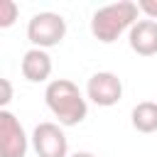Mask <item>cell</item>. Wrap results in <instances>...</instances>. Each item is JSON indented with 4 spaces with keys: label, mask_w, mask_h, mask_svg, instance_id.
Listing matches in <instances>:
<instances>
[{
    "label": "cell",
    "mask_w": 157,
    "mask_h": 157,
    "mask_svg": "<svg viewBox=\"0 0 157 157\" xmlns=\"http://www.w3.org/2000/svg\"><path fill=\"white\" fill-rule=\"evenodd\" d=\"M44 103L52 110V115L59 120V125H64V128L78 125L86 118V113H88L83 93L69 78H54V81H49L47 88H44Z\"/></svg>",
    "instance_id": "obj_1"
},
{
    "label": "cell",
    "mask_w": 157,
    "mask_h": 157,
    "mask_svg": "<svg viewBox=\"0 0 157 157\" xmlns=\"http://www.w3.org/2000/svg\"><path fill=\"white\" fill-rule=\"evenodd\" d=\"M137 12H140V7L132 0H120V2L105 5V7L96 10L91 17V34L103 44H113L125 29L128 32L132 29V25L137 22Z\"/></svg>",
    "instance_id": "obj_2"
},
{
    "label": "cell",
    "mask_w": 157,
    "mask_h": 157,
    "mask_svg": "<svg viewBox=\"0 0 157 157\" xmlns=\"http://www.w3.org/2000/svg\"><path fill=\"white\" fill-rule=\"evenodd\" d=\"M64 37H66V20L59 12H49V10L37 12L27 22V39L37 49L56 47V44H61Z\"/></svg>",
    "instance_id": "obj_3"
},
{
    "label": "cell",
    "mask_w": 157,
    "mask_h": 157,
    "mask_svg": "<svg viewBox=\"0 0 157 157\" xmlns=\"http://www.w3.org/2000/svg\"><path fill=\"white\" fill-rule=\"evenodd\" d=\"M29 140L22 123L10 110H0V157H25Z\"/></svg>",
    "instance_id": "obj_4"
},
{
    "label": "cell",
    "mask_w": 157,
    "mask_h": 157,
    "mask_svg": "<svg viewBox=\"0 0 157 157\" xmlns=\"http://www.w3.org/2000/svg\"><path fill=\"white\" fill-rule=\"evenodd\" d=\"M32 147L37 157H69V140L56 123H39L32 130Z\"/></svg>",
    "instance_id": "obj_5"
},
{
    "label": "cell",
    "mask_w": 157,
    "mask_h": 157,
    "mask_svg": "<svg viewBox=\"0 0 157 157\" xmlns=\"http://www.w3.org/2000/svg\"><path fill=\"white\" fill-rule=\"evenodd\" d=\"M86 96L101 105V108H110L123 98V81L113 74V71H98L88 78L86 83Z\"/></svg>",
    "instance_id": "obj_6"
},
{
    "label": "cell",
    "mask_w": 157,
    "mask_h": 157,
    "mask_svg": "<svg viewBox=\"0 0 157 157\" xmlns=\"http://www.w3.org/2000/svg\"><path fill=\"white\" fill-rule=\"evenodd\" d=\"M130 49L140 56H155L157 54V20H137L132 29L128 32Z\"/></svg>",
    "instance_id": "obj_7"
},
{
    "label": "cell",
    "mask_w": 157,
    "mask_h": 157,
    "mask_svg": "<svg viewBox=\"0 0 157 157\" xmlns=\"http://www.w3.org/2000/svg\"><path fill=\"white\" fill-rule=\"evenodd\" d=\"M22 76L32 83H42L52 76V56L47 54V49H27L22 56Z\"/></svg>",
    "instance_id": "obj_8"
},
{
    "label": "cell",
    "mask_w": 157,
    "mask_h": 157,
    "mask_svg": "<svg viewBox=\"0 0 157 157\" xmlns=\"http://www.w3.org/2000/svg\"><path fill=\"white\" fill-rule=\"evenodd\" d=\"M132 128L137 132H157V103L155 101H142L132 108Z\"/></svg>",
    "instance_id": "obj_9"
},
{
    "label": "cell",
    "mask_w": 157,
    "mask_h": 157,
    "mask_svg": "<svg viewBox=\"0 0 157 157\" xmlns=\"http://www.w3.org/2000/svg\"><path fill=\"white\" fill-rule=\"evenodd\" d=\"M17 12H20V7L15 0H0V27L7 29L17 20Z\"/></svg>",
    "instance_id": "obj_10"
},
{
    "label": "cell",
    "mask_w": 157,
    "mask_h": 157,
    "mask_svg": "<svg viewBox=\"0 0 157 157\" xmlns=\"http://www.w3.org/2000/svg\"><path fill=\"white\" fill-rule=\"evenodd\" d=\"M137 7H140V12L147 15V20H157V0H140Z\"/></svg>",
    "instance_id": "obj_11"
},
{
    "label": "cell",
    "mask_w": 157,
    "mask_h": 157,
    "mask_svg": "<svg viewBox=\"0 0 157 157\" xmlns=\"http://www.w3.org/2000/svg\"><path fill=\"white\" fill-rule=\"evenodd\" d=\"M0 88H2V96H0V105H2V110H5V105L12 101V86H10V81H7V78H0Z\"/></svg>",
    "instance_id": "obj_12"
},
{
    "label": "cell",
    "mask_w": 157,
    "mask_h": 157,
    "mask_svg": "<svg viewBox=\"0 0 157 157\" xmlns=\"http://www.w3.org/2000/svg\"><path fill=\"white\" fill-rule=\"evenodd\" d=\"M71 157H96V155H93V152H74Z\"/></svg>",
    "instance_id": "obj_13"
}]
</instances>
